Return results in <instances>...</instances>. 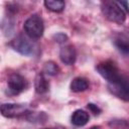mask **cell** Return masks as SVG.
Segmentation results:
<instances>
[{
  "label": "cell",
  "instance_id": "obj_1",
  "mask_svg": "<svg viewBox=\"0 0 129 129\" xmlns=\"http://www.w3.org/2000/svg\"><path fill=\"white\" fill-rule=\"evenodd\" d=\"M101 10L106 19L117 24H123L126 20V13L119 2L103 1L101 3Z\"/></svg>",
  "mask_w": 129,
  "mask_h": 129
},
{
  "label": "cell",
  "instance_id": "obj_2",
  "mask_svg": "<svg viewBox=\"0 0 129 129\" xmlns=\"http://www.w3.org/2000/svg\"><path fill=\"white\" fill-rule=\"evenodd\" d=\"M10 45L14 50H16L22 55H36L39 51V46L37 45L35 40L28 37L27 35L25 36L20 34L16 36L13 40H11Z\"/></svg>",
  "mask_w": 129,
  "mask_h": 129
},
{
  "label": "cell",
  "instance_id": "obj_3",
  "mask_svg": "<svg viewBox=\"0 0 129 129\" xmlns=\"http://www.w3.org/2000/svg\"><path fill=\"white\" fill-rule=\"evenodd\" d=\"M23 29L28 37L34 40L39 39L42 36L43 31H44L43 20L41 19L40 16L33 14L25 20L23 24Z\"/></svg>",
  "mask_w": 129,
  "mask_h": 129
},
{
  "label": "cell",
  "instance_id": "obj_4",
  "mask_svg": "<svg viewBox=\"0 0 129 129\" xmlns=\"http://www.w3.org/2000/svg\"><path fill=\"white\" fill-rule=\"evenodd\" d=\"M96 70L99 75L108 82V84L115 83L122 76V73L120 72L116 63L112 60H105L98 63L96 66Z\"/></svg>",
  "mask_w": 129,
  "mask_h": 129
},
{
  "label": "cell",
  "instance_id": "obj_5",
  "mask_svg": "<svg viewBox=\"0 0 129 129\" xmlns=\"http://www.w3.org/2000/svg\"><path fill=\"white\" fill-rule=\"evenodd\" d=\"M108 88L109 91L117 98L129 101V75L122 74L118 81L108 84Z\"/></svg>",
  "mask_w": 129,
  "mask_h": 129
},
{
  "label": "cell",
  "instance_id": "obj_6",
  "mask_svg": "<svg viewBox=\"0 0 129 129\" xmlns=\"http://www.w3.org/2000/svg\"><path fill=\"white\" fill-rule=\"evenodd\" d=\"M27 87V82L24 77L19 74H12L7 80V90L10 95H18Z\"/></svg>",
  "mask_w": 129,
  "mask_h": 129
},
{
  "label": "cell",
  "instance_id": "obj_7",
  "mask_svg": "<svg viewBox=\"0 0 129 129\" xmlns=\"http://www.w3.org/2000/svg\"><path fill=\"white\" fill-rule=\"evenodd\" d=\"M27 110L25 104L6 103L1 106V114L6 118H16L23 115Z\"/></svg>",
  "mask_w": 129,
  "mask_h": 129
},
{
  "label": "cell",
  "instance_id": "obj_8",
  "mask_svg": "<svg viewBox=\"0 0 129 129\" xmlns=\"http://www.w3.org/2000/svg\"><path fill=\"white\" fill-rule=\"evenodd\" d=\"M59 58L61 62L67 66H72L75 63L77 58V51L76 48L72 44L63 45L59 50Z\"/></svg>",
  "mask_w": 129,
  "mask_h": 129
},
{
  "label": "cell",
  "instance_id": "obj_9",
  "mask_svg": "<svg viewBox=\"0 0 129 129\" xmlns=\"http://www.w3.org/2000/svg\"><path fill=\"white\" fill-rule=\"evenodd\" d=\"M113 43L120 52L129 54V37L124 34H117L113 38Z\"/></svg>",
  "mask_w": 129,
  "mask_h": 129
},
{
  "label": "cell",
  "instance_id": "obj_10",
  "mask_svg": "<svg viewBox=\"0 0 129 129\" xmlns=\"http://www.w3.org/2000/svg\"><path fill=\"white\" fill-rule=\"evenodd\" d=\"M34 89L37 94H44L49 89V82L43 73H38L34 79Z\"/></svg>",
  "mask_w": 129,
  "mask_h": 129
},
{
  "label": "cell",
  "instance_id": "obj_11",
  "mask_svg": "<svg viewBox=\"0 0 129 129\" xmlns=\"http://www.w3.org/2000/svg\"><path fill=\"white\" fill-rule=\"evenodd\" d=\"M89 114L84 111V110H76L73 115H72V123L75 125V126H78V127H82V126H85L88 122H89Z\"/></svg>",
  "mask_w": 129,
  "mask_h": 129
},
{
  "label": "cell",
  "instance_id": "obj_12",
  "mask_svg": "<svg viewBox=\"0 0 129 129\" xmlns=\"http://www.w3.org/2000/svg\"><path fill=\"white\" fill-rule=\"evenodd\" d=\"M88 88H89V82L84 77H77V78L73 79V81L71 82V85H70L71 91L75 92V93L84 92V91L88 90Z\"/></svg>",
  "mask_w": 129,
  "mask_h": 129
},
{
  "label": "cell",
  "instance_id": "obj_13",
  "mask_svg": "<svg viewBox=\"0 0 129 129\" xmlns=\"http://www.w3.org/2000/svg\"><path fill=\"white\" fill-rule=\"evenodd\" d=\"M46 9L52 11V12H61L64 9L66 3L61 0H46L43 2Z\"/></svg>",
  "mask_w": 129,
  "mask_h": 129
},
{
  "label": "cell",
  "instance_id": "obj_14",
  "mask_svg": "<svg viewBox=\"0 0 129 129\" xmlns=\"http://www.w3.org/2000/svg\"><path fill=\"white\" fill-rule=\"evenodd\" d=\"M58 71H59L58 66L52 60L45 61L43 64V73L48 76H55L58 74Z\"/></svg>",
  "mask_w": 129,
  "mask_h": 129
},
{
  "label": "cell",
  "instance_id": "obj_15",
  "mask_svg": "<svg viewBox=\"0 0 129 129\" xmlns=\"http://www.w3.org/2000/svg\"><path fill=\"white\" fill-rule=\"evenodd\" d=\"M53 38L55 39V41H57V42L61 43V42H64V41H67V39H68V36H67L64 33H61V32H59V33H56V34H54V35H53Z\"/></svg>",
  "mask_w": 129,
  "mask_h": 129
},
{
  "label": "cell",
  "instance_id": "obj_16",
  "mask_svg": "<svg viewBox=\"0 0 129 129\" xmlns=\"http://www.w3.org/2000/svg\"><path fill=\"white\" fill-rule=\"evenodd\" d=\"M88 108L92 111V113H94L95 115H97V114H100V112H101V110H100V108L97 106V105H95V104H92V103H89L88 104Z\"/></svg>",
  "mask_w": 129,
  "mask_h": 129
},
{
  "label": "cell",
  "instance_id": "obj_17",
  "mask_svg": "<svg viewBox=\"0 0 129 129\" xmlns=\"http://www.w3.org/2000/svg\"><path fill=\"white\" fill-rule=\"evenodd\" d=\"M119 4H120L121 6H124V7H125V9H126L127 11H129V5H128V3H127V2H119Z\"/></svg>",
  "mask_w": 129,
  "mask_h": 129
},
{
  "label": "cell",
  "instance_id": "obj_18",
  "mask_svg": "<svg viewBox=\"0 0 129 129\" xmlns=\"http://www.w3.org/2000/svg\"><path fill=\"white\" fill-rule=\"evenodd\" d=\"M90 129H101L99 126H94V127H92V128H90Z\"/></svg>",
  "mask_w": 129,
  "mask_h": 129
}]
</instances>
